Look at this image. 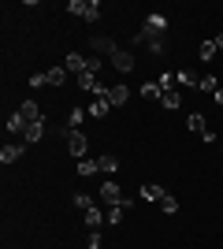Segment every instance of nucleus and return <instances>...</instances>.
<instances>
[{
	"label": "nucleus",
	"instance_id": "f257e3e1",
	"mask_svg": "<svg viewBox=\"0 0 223 249\" xmlns=\"http://www.w3.org/2000/svg\"><path fill=\"white\" fill-rule=\"evenodd\" d=\"M64 142H67V153H71V156H78V160H82V156H86V149H89V142H86V134H82V130H64Z\"/></svg>",
	"mask_w": 223,
	"mask_h": 249
},
{
	"label": "nucleus",
	"instance_id": "f03ea898",
	"mask_svg": "<svg viewBox=\"0 0 223 249\" xmlns=\"http://www.w3.org/2000/svg\"><path fill=\"white\" fill-rule=\"evenodd\" d=\"M97 197L104 201L108 208H112V205H123V201H127V197H123V190H119V182H112V178H108V182H101V190H97Z\"/></svg>",
	"mask_w": 223,
	"mask_h": 249
},
{
	"label": "nucleus",
	"instance_id": "7ed1b4c3",
	"mask_svg": "<svg viewBox=\"0 0 223 249\" xmlns=\"http://www.w3.org/2000/svg\"><path fill=\"white\" fill-rule=\"evenodd\" d=\"M108 63H112L119 74H130L134 67H138V60H134V52H130V49H116V56H112Z\"/></svg>",
	"mask_w": 223,
	"mask_h": 249
},
{
	"label": "nucleus",
	"instance_id": "20e7f679",
	"mask_svg": "<svg viewBox=\"0 0 223 249\" xmlns=\"http://www.w3.org/2000/svg\"><path fill=\"white\" fill-rule=\"evenodd\" d=\"M82 223H86V227H89V231H101V223H108V216H104V208H86V212H82Z\"/></svg>",
	"mask_w": 223,
	"mask_h": 249
},
{
	"label": "nucleus",
	"instance_id": "39448f33",
	"mask_svg": "<svg viewBox=\"0 0 223 249\" xmlns=\"http://www.w3.org/2000/svg\"><path fill=\"white\" fill-rule=\"evenodd\" d=\"M127 101H130V89H127V82H116L112 89H108V104H112V108H123Z\"/></svg>",
	"mask_w": 223,
	"mask_h": 249
},
{
	"label": "nucleus",
	"instance_id": "423d86ee",
	"mask_svg": "<svg viewBox=\"0 0 223 249\" xmlns=\"http://www.w3.org/2000/svg\"><path fill=\"white\" fill-rule=\"evenodd\" d=\"M22 149L19 142H4V149H0V164H15V160H22Z\"/></svg>",
	"mask_w": 223,
	"mask_h": 249
},
{
	"label": "nucleus",
	"instance_id": "0eeeda50",
	"mask_svg": "<svg viewBox=\"0 0 223 249\" xmlns=\"http://www.w3.org/2000/svg\"><path fill=\"white\" fill-rule=\"evenodd\" d=\"M89 45H93V56H108V60H112V56H116V49H119L112 37H93Z\"/></svg>",
	"mask_w": 223,
	"mask_h": 249
},
{
	"label": "nucleus",
	"instance_id": "6e6552de",
	"mask_svg": "<svg viewBox=\"0 0 223 249\" xmlns=\"http://www.w3.org/2000/svg\"><path fill=\"white\" fill-rule=\"evenodd\" d=\"M86 112L93 115V119H104V115L112 112V104H108V97H93V101L86 104Z\"/></svg>",
	"mask_w": 223,
	"mask_h": 249
},
{
	"label": "nucleus",
	"instance_id": "1a4fd4ad",
	"mask_svg": "<svg viewBox=\"0 0 223 249\" xmlns=\"http://www.w3.org/2000/svg\"><path fill=\"white\" fill-rule=\"evenodd\" d=\"M164 194H168V190H164V186H156V182H145V186L138 190V197H141V201H156V205L164 201Z\"/></svg>",
	"mask_w": 223,
	"mask_h": 249
},
{
	"label": "nucleus",
	"instance_id": "9d476101",
	"mask_svg": "<svg viewBox=\"0 0 223 249\" xmlns=\"http://www.w3.org/2000/svg\"><path fill=\"white\" fill-rule=\"evenodd\" d=\"M41 138H45V119H37V123H30V126H26V134H22V142H26V145H37Z\"/></svg>",
	"mask_w": 223,
	"mask_h": 249
},
{
	"label": "nucleus",
	"instance_id": "9b49d317",
	"mask_svg": "<svg viewBox=\"0 0 223 249\" xmlns=\"http://www.w3.org/2000/svg\"><path fill=\"white\" fill-rule=\"evenodd\" d=\"M19 112H22V119H26V123H37V119H45L41 108H37V101H22V104H19Z\"/></svg>",
	"mask_w": 223,
	"mask_h": 249
},
{
	"label": "nucleus",
	"instance_id": "f8f14e48",
	"mask_svg": "<svg viewBox=\"0 0 223 249\" xmlns=\"http://www.w3.org/2000/svg\"><path fill=\"white\" fill-rule=\"evenodd\" d=\"M78 89H82V93H97V89H101V78L89 74V71H82L78 74Z\"/></svg>",
	"mask_w": 223,
	"mask_h": 249
},
{
	"label": "nucleus",
	"instance_id": "ddd939ff",
	"mask_svg": "<svg viewBox=\"0 0 223 249\" xmlns=\"http://www.w3.org/2000/svg\"><path fill=\"white\" fill-rule=\"evenodd\" d=\"M86 63H89V56H82V52H67V71L82 74V71H86Z\"/></svg>",
	"mask_w": 223,
	"mask_h": 249
},
{
	"label": "nucleus",
	"instance_id": "4468645a",
	"mask_svg": "<svg viewBox=\"0 0 223 249\" xmlns=\"http://www.w3.org/2000/svg\"><path fill=\"white\" fill-rule=\"evenodd\" d=\"M197 82H201V74H197V71H179V74H175V86H186V89H197Z\"/></svg>",
	"mask_w": 223,
	"mask_h": 249
},
{
	"label": "nucleus",
	"instance_id": "2eb2a0df",
	"mask_svg": "<svg viewBox=\"0 0 223 249\" xmlns=\"http://www.w3.org/2000/svg\"><path fill=\"white\" fill-rule=\"evenodd\" d=\"M182 104V93L179 89H164V97H160V108H168V112H175Z\"/></svg>",
	"mask_w": 223,
	"mask_h": 249
},
{
	"label": "nucleus",
	"instance_id": "dca6fc26",
	"mask_svg": "<svg viewBox=\"0 0 223 249\" xmlns=\"http://www.w3.org/2000/svg\"><path fill=\"white\" fill-rule=\"evenodd\" d=\"M197 89H201V93H220V78H216V74H201V82H197Z\"/></svg>",
	"mask_w": 223,
	"mask_h": 249
},
{
	"label": "nucleus",
	"instance_id": "f3484780",
	"mask_svg": "<svg viewBox=\"0 0 223 249\" xmlns=\"http://www.w3.org/2000/svg\"><path fill=\"white\" fill-rule=\"evenodd\" d=\"M26 119H22V112H15V115H8V134H26Z\"/></svg>",
	"mask_w": 223,
	"mask_h": 249
},
{
	"label": "nucleus",
	"instance_id": "a211bd4d",
	"mask_svg": "<svg viewBox=\"0 0 223 249\" xmlns=\"http://www.w3.org/2000/svg\"><path fill=\"white\" fill-rule=\"evenodd\" d=\"M216 52H220V49H216V41H201V49H197V60H201V63H212V60H216Z\"/></svg>",
	"mask_w": 223,
	"mask_h": 249
},
{
	"label": "nucleus",
	"instance_id": "6ab92c4d",
	"mask_svg": "<svg viewBox=\"0 0 223 249\" xmlns=\"http://www.w3.org/2000/svg\"><path fill=\"white\" fill-rule=\"evenodd\" d=\"M86 8H89V0H67V15L74 19H86Z\"/></svg>",
	"mask_w": 223,
	"mask_h": 249
},
{
	"label": "nucleus",
	"instance_id": "aec40b11",
	"mask_svg": "<svg viewBox=\"0 0 223 249\" xmlns=\"http://www.w3.org/2000/svg\"><path fill=\"white\" fill-rule=\"evenodd\" d=\"M64 82H67V67H49V86H56V89H60Z\"/></svg>",
	"mask_w": 223,
	"mask_h": 249
},
{
	"label": "nucleus",
	"instance_id": "412c9836",
	"mask_svg": "<svg viewBox=\"0 0 223 249\" xmlns=\"http://www.w3.org/2000/svg\"><path fill=\"white\" fill-rule=\"evenodd\" d=\"M86 115H89V112H86V108H71V115H67V130H78Z\"/></svg>",
	"mask_w": 223,
	"mask_h": 249
},
{
	"label": "nucleus",
	"instance_id": "4be33fe9",
	"mask_svg": "<svg viewBox=\"0 0 223 249\" xmlns=\"http://www.w3.org/2000/svg\"><path fill=\"white\" fill-rule=\"evenodd\" d=\"M141 97H149V101H160V97H164L160 82H145V86H141Z\"/></svg>",
	"mask_w": 223,
	"mask_h": 249
},
{
	"label": "nucleus",
	"instance_id": "5701e85b",
	"mask_svg": "<svg viewBox=\"0 0 223 249\" xmlns=\"http://www.w3.org/2000/svg\"><path fill=\"white\" fill-rule=\"evenodd\" d=\"M101 167H97V160H78V175L82 178H89V175H97Z\"/></svg>",
	"mask_w": 223,
	"mask_h": 249
},
{
	"label": "nucleus",
	"instance_id": "b1692460",
	"mask_svg": "<svg viewBox=\"0 0 223 249\" xmlns=\"http://www.w3.org/2000/svg\"><path fill=\"white\" fill-rule=\"evenodd\" d=\"M186 126H190L193 134H205V115H201V112H193L190 119H186Z\"/></svg>",
	"mask_w": 223,
	"mask_h": 249
},
{
	"label": "nucleus",
	"instance_id": "393cba45",
	"mask_svg": "<svg viewBox=\"0 0 223 249\" xmlns=\"http://www.w3.org/2000/svg\"><path fill=\"white\" fill-rule=\"evenodd\" d=\"M97 167H101L104 175H112V171L119 167V160H116V156H101V160H97Z\"/></svg>",
	"mask_w": 223,
	"mask_h": 249
},
{
	"label": "nucleus",
	"instance_id": "a878e982",
	"mask_svg": "<svg viewBox=\"0 0 223 249\" xmlns=\"http://www.w3.org/2000/svg\"><path fill=\"white\" fill-rule=\"evenodd\" d=\"M160 208H164L168 216H175V212H179V197H171V194H164V201H160Z\"/></svg>",
	"mask_w": 223,
	"mask_h": 249
},
{
	"label": "nucleus",
	"instance_id": "bb28decb",
	"mask_svg": "<svg viewBox=\"0 0 223 249\" xmlns=\"http://www.w3.org/2000/svg\"><path fill=\"white\" fill-rule=\"evenodd\" d=\"M74 208H78V212L93 208V197H89V194H74Z\"/></svg>",
	"mask_w": 223,
	"mask_h": 249
},
{
	"label": "nucleus",
	"instance_id": "cd10ccee",
	"mask_svg": "<svg viewBox=\"0 0 223 249\" xmlns=\"http://www.w3.org/2000/svg\"><path fill=\"white\" fill-rule=\"evenodd\" d=\"M86 19H89V22L101 19V0H89V8H86Z\"/></svg>",
	"mask_w": 223,
	"mask_h": 249
},
{
	"label": "nucleus",
	"instance_id": "c85d7f7f",
	"mask_svg": "<svg viewBox=\"0 0 223 249\" xmlns=\"http://www.w3.org/2000/svg\"><path fill=\"white\" fill-rule=\"evenodd\" d=\"M123 212H127L123 205H112V208L104 212V216H108V223H119V219H123Z\"/></svg>",
	"mask_w": 223,
	"mask_h": 249
},
{
	"label": "nucleus",
	"instance_id": "c756f323",
	"mask_svg": "<svg viewBox=\"0 0 223 249\" xmlns=\"http://www.w3.org/2000/svg\"><path fill=\"white\" fill-rule=\"evenodd\" d=\"M30 86H34V89H41V86H49V71H37V74H30Z\"/></svg>",
	"mask_w": 223,
	"mask_h": 249
},
{
	"label": "nucleus",
	"instance_id": "7c9ffc66",
	"mask_svg": "<svg viewBox=\"0 0 223 249\" xmlns=\"http://www.w3.org/2000/svg\"><path fill=\"white\" fill-rule=\"evenodd\" d=\"M89 249H104V238H101V231H89V242H86Z\"/></svg>",
	"mask_w": 223,
	"mask_h": 249
},
{
	"label": "nucleus",
	"instance_id": "2f4dec72",
	"mask_svg": "<svg viewBox=\"0 0 223 249\" xmlns=\"http://www.w3.org/2000/svg\"><path fill=\"white\" fill-rule=\"evenodd\" d=\"M156 82H160V89H175V74H160Z\"/></svg>",
	"mask_w": 223,
	"mask_h": 249
},
{
	"label": "nucleus",
	"instance_id": "473e14b6",
	"mask_svg": "<svg viewBox=\"0 0 223 249\" xmlns=\"http://www.w3.org/2000/svg\"><path fill=\"white\" fill-rule=\"evenodd\" d=\"M86 71H89V74H101V56H89V63H86Z\"/></svg>",
	"mask_w": 223,
	"mask_h": 249
},
{
	"label": "nucleus",
	"instance_id": "72a5a7b5",
	"mask_svg": "<svg viewBox=\"0 0 223 249\" xmlns=\"http://www.w3.org/2000/svg\"><path fill=\"white\" fill-rule=\"evenodd\" d=\"M149 52H153V56H164V37H156V41H149Z\"/></svg>",
	"mask_w": 223,
	"mask_h": 249
},
{
	"label": "nucleus",
	"instance_id": "f704fd0d",
	"mask_svg": "<svg viewBox=\"0 0 223 249\" xmlns=\"http://www.w3.org/2000/svg\"><path fill=\"white\" fill-rule=\"evenodd\" d=\"M216 104H220V108H223V86H220V93H216Z\"/></svg>",
	"mask_w": 223,
	"mask_h": 249
},
{
	"label": "nucleus",
	"instance_id": "c9c22d12",
	"mask_svg": "<svg viewBox=\"0 0 223 249\" xmlns=\"http://www.w3.org/2000/svg\"><path fill=\"white\" fill-rule=\"evenodd\" d=\"M216 49H223V34H220V37H216Z\"/></svg>",
	"mask_w": 223,
	"mask_h": 249
},
{
	"label": "nucleus",
	"instance_id": "e433bc0d",
	"mask_svg": "<svg viewBox=\"0 0 223 249\" xmlns=\"http://www.w3.org/2000/svg\"><path fill=\"white\" fill-rule=\"evenodd\" d=\"M86 249H89V246H86Z\"/></svg>",
	"mask_w": 223,
	"mask_h": 249
}]
</instances>
